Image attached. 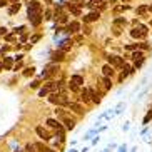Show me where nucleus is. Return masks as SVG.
<instances>
[{"instance_id":"obj_1","label":"nucleus","mask_w":152,"mask_h":152,"mask_svg":"<svg viewBox=\"0 0 152 152\" xmlns=\"http://www.w3.org/2000/svg\"><path fill=\"white\" fill-rule=\"evenodd\" d=\"M28 18H30L32 25H39L42 22V7L39 2L28 4Z\"/></svg>"},{"instance_id":"obj_2","label":"nucleus","mask_w":152,"mask_h":152,"mask_svg":"<svg viewBox=\"0 0 152 152\" xmlns=\"http://www.w3.org/2000/svg\"><path fill=\"white\" fill-rule=\"evenodd\" d=\"M49 100L52 104H58V105H67V104H69L67 95H65V94H52L49 97Z\"/></svg>"},{"instance_id":"obj_3","label":"nucleus","mask_w":152,"mask_h":152,"mask_svg":"<svg viewBox=\"0 0 152 152\" xmlns=\"http://www.w3.org/2000/svg\"><path fill=\"white\" fill-rule=\"evenodd\" d=\"M130 35L134 37V39H144V37L147 35V27H144V25H137L135 28L130 30Z\"/></svg>"},{"instance_id":"obj_4","label":"nucleus","mask_w":152,"mask_h":152,"mask_svg":"<svg viewBox=\"0 0 152 152\" xmlns=\"http://www.w3.org/2000/svg\"><path fill=\"white\" fill-rule=\"evenodd\" d=\"M107 62H109V65H110V67H122V65H124V58L117 57V55H109Z\"/></svg>"},{"instance_id":"obj_5","label":"nucleus","mask_w":152,"mask_h":152,"mask_svg":"<svg viewBox=\"0 0 152 152\" xmlns=\"http://www.w3.org/2000/svg\"><path fill=\"white\" fill-rule=\"evenodd\" d=\"M99 17H100L99 12H90L89 15H85L84 17V22H95V20H99Z\"/></svg>"},{"instance_id":"obj_6","label":"nucleus","mask_w":152,"mask_h":152,"mask_svg":"<svg viewBox=\"0 0 152 152\" xmlns=\"http://www.w3.org/2000/svg\"><path fill=\"white\" fill-rule=\"evenodd\" d=\"M134 64H135V67H140L142 65V62H144V55H142V52H135L134 55Z\"/></svg>"},{"instance_id":"obj_7","label":"nucleus","mask_w":152,"mask_h":152,"mask_svg":"<svg viewBox=\"0 0 152 152\" xmlns=\"http://www.w3.org/2000/svg\"><path fill=\"white\" fill-rule=\"evenodd\" d=\"M35 132L39 134V137H42L44 140H49V139H50V134H49V132H47V130L44 129V127H37V129H35Z\"/></svg>"},{"instance_id":"obj_8","label":"nucleus","mask_w":152,"mask_h":152,"mask_svg":"<svg viewBox=\"0 0 152 152\" xmlns=\"http://www.w3.org/2000/svg\"><path fill=\"white\" fill-rule=\"evenodd\" d=\"M79 28H80V23L79 22H70L67 25V32H70V34H75V32H79Z\"/></svg>"},{"instance_id":"obj_9","label":"nucleus","mask_w":152,"mask_h":152,"mask_svg":"<svg viewBox=\"0 0 152 152\" xmlns=\"http://www.w3.org/2000/svg\"><path fill=\"white\" fill-rule=\"evenodd\" d=\"M47 124H49L50 127L57 129L58 132H62V125H60V122H58V121H55V119H49V121H47Z\"/></svg>"},{"instance_id":"obj_10","label":"nucleus","mask_w":152,"mask_h":152,"mask_svg":"<svg viewBox=\"0 0 152 152\" xmlns=\"http://www.w3.org/2000/svg\"><path fill=\"white\" fill-rule=\"evenodd\" d=\"M67 107H70L72 110H75L77 114H84V110H82V107L79 105V104H74V102H69L67 104Z\"/></svg>"},{"instance_id":"obj_11","label":"nucleus","mask_w":152,"mask_h":152,"mask_svg":"<svg viewBox=\"0 0 152 152\" xmlns=\"http://www.w3.org/2000/svg\"><path fill=\"white\" fill-rule=\"evenodd\" d=\"M62 58H64V50H58V52H54V54H52V60H54V62H60Z\"/></svg>"},{"instance_id":"obj_12","label":"nucleus","mask_w":152,"mask_h":152,"mask_svg":"<svg viewBox=\"0 0 152 152\" xmlns=\"http://www.w3.org/2000/svg\"><path fill=\"white\" fill-rule=\"evenodd\" d=\"M122 67H124V72H122V74H121V80H124L125 77L129 75L130 72H132V69H130L129 65H125V64H124V65H122Z\"/></svg>"},{"instance_id":"obj_13","label":"nucleus","mask_w":152,"mask_h":152,"mask_svg":"<svg viewBox=\"0 0 152 152\" xmlns=\"http://www.w3.org/2000/svg\"><path fill=\"white\" fill-rule=\"evenodd\" d=\"M70 82H72V84H75V85H82V84H84V79H82L80 75H72Z\"/></svg>"},{"instance_id":"obj_14","label":"nucleus","mask_w":152,"mask_h":152,"mask_svg":"<svg viewBox=\"0 0 152 152\" xmlns=\"http://www.w3.org/2000/svg\"><path fill=\"white\" fill-rule=\"evenodd\" d=\"M102 72H104V77H110L112 74H114V70H112V67H110V65H104Z\"/></svg>"},{"instance_id":"obj_15","label":"nucleus","mask_w":152,"mask_h":152,"mask_svg":"<svg viewBox=\"0 0 152 152\" xmlns=\"http://www.w3.org/2000/svg\"><path fill=\"white\" fill-rule=\"evenodd\" d=\"M72 47V40H62L60 42V50H67Z\"/></svg>"},{"instance_id":"obj_16","label":"nucleus","mask_w":152,"mask_h":152,"mask_svg":"<svg viewBox=\"0 0 152 152\" xmlns=\"http://www.w3.org/2000/svg\"><path fill=\"white\" fill-rule=\"evenodd\" d=\"M64 122H65V127H67L69 130H70V129H74V125H75V122L72 121V119H67L65 115H64Z\"/></svg>"},{"instance_id":"obj_17","label":"nucleus","mask_w":152,"mask_h":152,"mask_svg":"<svg viewBox=\"0 0 152 152\" xmlns=\"http://www.w3.org/2000/svg\"><path fill=\"white\" fill-rule=\"evenodd\" d=\"M34 147H37V149H39V151H40V152H54V151H52V149L45 147L44 144H40V142H39V144H35V145H34Z\"/></svg>"},{"instance_id":"obj_18","label":"nucleus","mask_w":152,"mask_h":152,"mask_svg":"<svg viewBox=\"0 0 152 152\" xmlns=\"http://www.w3.org/2000/svg\"><path fill=\"white\" fill-rule=\"evenodd\" d=\"M69 10H70L72 14H75V15H80V9H79V7H75V5L72 4V2L69 4Z\"/></svg>"},{"instance_id":"obj_19","label":"nucleus","mask_w":152,"mask_h":152,"mask_svg":"<svg viewBox=\"0 0 152 152\" xmlns=\"http://www.w3.org/2000/svg\"><path fill=\"white\" fill-rule=\"evenodd\" d=\"M2 65H4V69H7V70H10V69H12V58H5L4 60V64H2Z\"/></svg>"},{"instance_id":"obj_20","label":"nucleus","mask_w":152,"mask_h":152,"mask_svg":"<svg viewBox=\"0 0 152 152\" xmlns=\"http://www.w3.org/2000/svg\"><path fill=\"white\" fill-rule=\"evenodd\" d=\"M80 99L84 100V102H89V90H84L80 94Z\"/></svg>"},{"instance_id":"obj_21","label":"nucleus","mask_w":152,"mask_h":152,"mask_svg":"<svg viewBox=\"0 0 152 152\" xmlns=\"http://www.w3.org/2000/svg\"><path fill=\"white\" fill-rule=\"evenodd\" d=\"M104 2H107V0H90L89 7H94V5H100V4H104Z\"/></svg>"},{"instance_id":"obj_22","label":"nucleus","mask_w":152,"mask_h":152,"mask_svg":"<svg viewBox=\"0 0 152 152\" xmlns=\"http://www.w3.org/2000/svg\"><path fill=\"white\" fill-rule=\"evenodd\" d=\"M18 9H20V4H15V5H12V7H10V14H15V12H18Z\"/></svg>"},{"instance_id":"obj_23","label":"nucleus","mask_w":152,"mask_h":152,"mask_svg":"<svg viewBox=\"0 0 152 152\" xmlns=\"http://www.w3.org/2000/svg\"><path fill=\"white\" fill-rule=\"evenodd\" d=\"M104 85H105V89H110V87H112L110 80H109V77H105V79H104Z\"/></svg>"},{"instance_id":"obj_24","label":"nucleus","mask_w":152,"mask_h":152,"mask_svg":"<svg viewBox=\"0 0 152 152\" xmlns=\"http://www.w3.org/2000/svg\"><path fill=\"white\" fill-rule=\"evenodd\" d=\"M115 25H125V18H117Z\"/></svg>"},{"instance_id":"obj_25","label":"nucleus","mask_w":152,"mask_h":152,"mask_svg":"<svg viewBox=\"0 0 152 152\" xmlns=\"http://www.w3.org/2000/svg\"><path fill=\"white\" fill-rule=\"evenodd\" d=\"M151 119H152V110H151V112H149L147 115H145V119H144V124H147V122H149V121H151Z\"/></svg>"},{"instance_id":"obj_26","label":"nucleus","mask_w":152,"mask_h":152,"mask_svg":"<svg viewBox=\"0 0 152 152\" xmlns=\"http://www.w3.org/2000/svg\"><path fill=\"white\" fill-rule=\"evenodd\" d=\"M32 74H34V69H28V70L23 72V75H32Z\"/></svg>"},{"instance_id":"obj_27","label":"nucleus","mask_w":152,"mask_h":152,"mask_svg":"<svg viewBox=\"0 0 152 152\" xmlns=\"http://www.w3.org/2000/svg\"><path fill=\"white\" fill-rule=\"evenodd\" d=\"M27 152H35V151H34V145H30V144H28V145H27Z\"/></svg>"},{"instance_id":"obj_28","label":"nucleus","mask_w":152,"mask_h":152,"mask_svg":"<svg viewBox=\"0 0 152 152\" xmlns=\"http://www.w3.org/2000/svg\"><path fill=\"white\" fill-rule=\"evenodd\" d=\"M39 39H40V35H35V37H32V44H34V42H37V40H39Z\"/></svg>"},{"instance_id":"obj_29","label":"nucleus","mask_w":152,"mask_h":152,"mask_svg":"<svg viewBox=\"0 0 152 152\" xmlns=\"http://www.w3.org/2000/svg\"><path fill=\"white\" fill-rule=\"evenodd\" d=\"M145 10H147V7H140V9H139V14H144Z\"/></svg>"},{"instance_id":"obj_30","label":"nucleus","mask_w":152,"mask_h":152,"mask_svg":"<svg viewBox=\"0 0 152 152\" xmlns=\"http://www.w3.org/2000/svg\"><path fill=\"white\" fill-rule=\"evenodd\" d=\"M5 32H7V28H5V27H0V35H2V34H5Z\"/></svg>"},{"instance_id":"obj_31","label":"nucleus","mask_w":152,"mask_h":152,"mask_svg":"<svg viewBox=\"0 0 152 152\" xmlns=\"http://www.w3.org/2000/svg\"><path fill=\"white\" fill-rule=\"evenodd\" d=\"M4 5H7V0H0V7H4Z\"/></svg>"},{"instance_id":"obj_32","label":"nucleus","mask_w":152,"mask_h":152,"mask_svg":"<svg viewBox=\"0 0 152 152\" xmlns=\"http://www.w3.org/2000/svg\"><path fill=\"white\" fill-rule=\"evenodd\" d=\"M2 69H4V65H2V62H0V70H2Z\"/></svg>"}]
</instances>
